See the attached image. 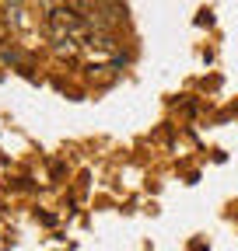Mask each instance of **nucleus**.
<instances>
[{"label": "nucleus", "instance_id": "nucleus-1", "mask_svg": "<svg viewBox=\"0 0 238 251\" xmlns=\"http://www.w3.org/2000/svg\"><path fill=\"white\" fill-rule=\"evenodd\" d=\"M7 25H14V28H28V21H25V11H21V4H7Z\"/></svg>", "mask_w": 238, "mask_h": 251}, {"label": "nucleus", "instance_id": "nucleus-2", "mask_svg": "<svg viewBox=\"0 0 238 251\" xmlns=\"http://www.w3.org/2000/svg\"><path fill=\"white\" fill-rule=\"evenodd\" d=\"M7 4H21V0H7Z\"/></svg>", "mask_w": 238, "mask_h": 251}]
</instances>
